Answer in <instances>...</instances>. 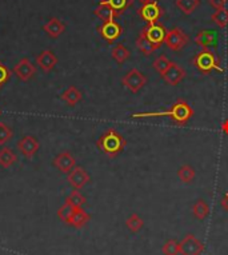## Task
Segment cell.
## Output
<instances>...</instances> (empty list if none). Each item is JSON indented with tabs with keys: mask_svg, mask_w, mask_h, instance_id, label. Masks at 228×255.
<instances>
[{
	"mask_svg": "<svg viewBox=\"0 0 228 255\" xmlns=\"http://www.w3.org/2000/svg\"><path fill=\"white\" fill-rule=\"evenodd\" d=\"M194 115V110L186 101L178 99L174 105L171 106L168 111H162V113H137L133 114V119H143V118H158V117H168L175 125L186 126L188 121Z\"/></svg>",
	"mask_w": 228,
	"mask_h": 255,
	"instance_id": "6da1fadb",
	"label": "cell"
},
{
	"mask_svg": "<svg viewBox=\"0 0 228 255\" xmlns=\"http://www.w3.org/2000/svg\"><path fill=\"white\" fill-rule=\"evenodd\" d=\"M96 146L103 154H106L110 158H115L124 150L125 146H127V140L116 130L110 128L98 139Z\"/></svg>",
	"mask_w": 228,
	"mask_h": 255,
	"instance_id": "7a4b0ae2",
	"label": "cell"
},
{
	"mask_svg": "<svg viewBox=\"0 0 228 255\" xmlns=\"http://www.w3.org/2000/svg\"><path fill=\"white\" fill-rule=\"evenodd\" d=\"M192 63L202 74L208 75L212 71L223 72V68L220 66V58L210 48H203L198 52L192 59Z\"/></svg>",
	"mask_w": 228,
	"mask_h": 255,
	"instance_id": "3957f363",
	"label": "cell"
},
{
	"mask_svg": "<svg viewBox=\"0 0 228 255\" xmlns=\"http://www.w3.org/2000/svg\"><path fill=\"white\" fill-rule=\"evenodd\" d=\"M190 43V36L179 27L171 28L167 31L164 44L172 51H182Z\"/></svg>",
	"mask_w": 228,
	"mask_h": 255,
	"instance_id": "277c9868",
	"label": "cell"
},
{
	"mask_svg": "<svg viewBox=\"0 0 228 255\" xmlns=\"http://www.w3.org/2000/svg\"><path fill=\"white\" fill-rule=\"evenodd\" d=\"M140 34L144 38L148 39L149 42L155 44L158 48H160L163 43H164V39H166L167 29L162 23H151V24H147L144 28L141 29Z\"/></svg>",
	"mask_w": 228,
	"mask_h": 255,
	"instance_id": "5b68a950",
	"label": "cell"
},
{
	"mask_svg": "<svg viewBox=\"0 0 228 255\" xmlns=\"http://www.w3.org/2000/svg\"><path fill=\"white\" fill-rule=\"evenodd\" d=\"M121 84L125 88H128L132 94H137L147 84V76L137 68H132L121 78Z\"/></svg>",
	"mask_w": 228,
	"mask_h": 255,
	"instance_id": "8992f818",
	"label": "cell"
},
{
	"mask_svg": "<svg viewBox=\"0 0 228 255\" xmlns=\"http://www.w3.org/2000/svg\"><path fill=\"white\" fill-rule=\"evenodd\" d=\"M137 15L143 19L144 21H147V24H151V23H159L160 17L164 15V11L160 7L156 0L151 1L148 4H143L141 7L137 8Z\"/></svg>",
	"mask_w": 228,
	"mask_h": 255,
	"instance_id": "52a82bcc",
	"label": "cell"
},
{
	"mask_svg": "<svg viewBox=\"0 0 228 255\" xmlns=\"http://www.w3.org/2000/svg\"><path fill=\"white\" fill-rule=\"evenodd\" d=\"M180 255H200L204 251V245L194 234H187L179 242Z\"/></svg>",
	"mask_w": 228,
	"mask_h": 255,
	"instance_id": "ba28073f",
	"label": "cell"
},
{
	"mask_svg": "<svg viewBox=\"0 0 228 255\" xmlns=\"http://www.w3.org/2000/svg\"><path fill=\"white\" fill-rule=\"evenodd\" d=\"M98 32L108 43L116 42L123 35V27L117 21H103V24L98 27Z\"/></svg>",
	"mask_w": 228,
	"mask_h": 255,
	"instance_id": "9c48e42d",
	"label": "cell"
},
{
	"mask_svg": "<svg viewBox=\"0 0 228 255\" xmlns=\"http://www.w3.org/2000/svg\"><path fill=\"white\" fill-rule=\"evenodd\" d=\"M90 180H91V176L88 174L83 167H80V166H75L70 172H68V175H67V182L70 183V186L74 190H80V188H83L86 184L90 183Z\"/></svg>",
	"mask_w": 228,
	"mask_h": 255,
	"instance_id": "30bf717a",
	"label": "cell"
},
{
	"mask_svg": "<svg viewBox=\"0 0 228 255\" xmlns=\"http://www.w3.org/2000/svg\"><path fill=\"white\" fill-rule=\"evenodd\" d=\"M12 72L16 75L17 79L21 80V82H28L36 74V67H35V64H32V62L28 58H23L15 64Z\"/></svg>",
	"mask_w": 228,
	"mask_h": 255,
	"instance_id": "8fae6325",
	"label": "cell"
},
{
	"mask_svg": "<svg viewBox=\"0 0 228 255\" xmlns=\"http://www.w3.org/2000/svg\"><path fill=\"white\" fill-rule=\"evenodd\" d=\"M17 150L20 151L21 154L24 155L27 159H31L32 156H35L37 151H39V140H37L35 136H31V135H25L23 138L16 143Z\"/></svg>",
	"mask_w": 228,
	"mask_h": 255,
	"instance_id": "7c38bea8",
	"label": "cell"
},
{
	"mask_svg": "<svg viewBox=\"0 0 228 255\" xmlns=\"http://www.w3.org/2000/svg\"><path fill=\"white\" fill-rule=\"evenodd\" d=\"M52 164L63 174H68L76 166V160H75V156L71 154L70 151H63V152L55 156L54 160H52Z\"/></svg>",
	"mask_w": 228,
	"mask_h": 255,
	"instance_id": "4fadbf2b",
	"label": "cell"
},
{
	"mask_svg": "<svg viewBox=\"0 0 228 255\" xmlns=\"http://www.w3.org/2000/svg\"><path fill=\"white\" fill-rule=\"evenodd\" d=\"M58 56L52 52L51 50H44L36 56V64L43 72H51L58 64Z\"/></svg>",
	"mask_w": 228,
	"mask_h": 255,
	"instance_id": "5bb4252c",
	"label": "cell"
},
{
	"mask_svg": "<svg viewBox=\"0 0 228 255\" xmlns=\"http://www.w3.org/2000/svg\"><path fill=\"white\" fill-rule=\"evenodd\" d=\"M218 40H219V35L214 29H202L195 36V43L202 48L218 47Z\"/></svg>",
	"mask_w": 228,
	"mask_h": 255,
	"instance_id": "9a60e30c",
	"label": "cell"
},
{
	"mask_svg": "<svg viewBox=\"0 0 228 255\" xmlns=\"http://www.w3.org/2000/svg\"><path fill=\"white\" fill-rule=\"evenodd\" d=\"M163 79L166 80L170 86H178L184 78H186V70L180 67L178 63H171L170 68L167 70L166 74L162 76Z\"/></svg>",
	"mask_w": 228,
	"mask_h": 255,
	"instance_id": "2e32d148",
	"label": "cell"
},
{
	"mask_svg": "<svg viewBox=\"0 0 228 255\" xmlns=\"http://www.w3.org/2000/svg\"><path fill=\"white\" fill-rule=\"evenodd\" d=\"M43 29H44V32H47V35H48L50 38L58 39L60 35L64 34V31H66V24H64L60 19H58V17H51L50 20L43 25Z\"/></svg>",
	"mask_w": 228,
	"mask_h": 255,
	"instance_id": "e0dca14e",
	"label": "cell"
},
{
	"mask_svg": "<svg viewBox=\"0 0 228 255\" xmlns=\"http://www.w3.org/2000/svg\"><path fill=\"white\" fill-rule=\"evenodd\" d=\"M91 221V215L83 209V207H75L74 215L71 218L70 226L75 229H82L87 225L88 222Z\"/></svg>",
	"mask_w": 228,
	"mask_h": 255,
	"instance_id": "ac0fdd59",
	"label": "cell"
},
{
	"mask_svg": "<svg viewBox=\"0 0 228 255\" xmlns=\"http://www.w3.org/2000/svg\"><path fill=\"white\" fill-rule=\"evenodd\" d=\"M60 99L68 106H71V107H75V106L78 105V103L83 99V94L80 92L79 88H76L75 86H70V87L67 88L66 91L60 95Z\"/></svg>",
	"mask_w": 228,
	"mask_h": 255,
	"instance_id": "d6986e66",
	"label": "cell"
},
{
	"mask_svg": "<svg viewBox=\"0 0 228 255\" xmlns=\"http://www.w3.org/2000/svg\"><path fill=\"white\" fill-rule=\"evenodd\" d=\"M100 3L108 4L117 16H120L133 4V0H100Z\"/></svg>",
	"mask_w": 228,
	"mask_h": 255,
	"instance_id": "ffe728a7",
	"label": "cell"
},
{
	"mask_svg": "<svg viewBox=\"0 0 228 255\" xmlns=\"http://www.w3.org/2000/svg\"><path fill=\"white\" fill-rule=\"evenodd\" d=\"M17 162V155L9 147H3L0 150V167L9 168Z\"/></svg>",
	"mask_w": 228,
	"mask_h": 255,
	"instance_id": "44dd1931",
	"label": "cell"
},
{
	"mask_svg": "<svg viewBox=\"0 0 228 255\" xmlns=\"http://www.w3.org/2000/svg\"><path fill=\"white\" fill-rule=\"evenodd\" d=\"M94 13H95L96 16L99 17L100 20H103V21L115 20V17H117L115 11H114L110 5L104 4V3H99V5L96 7Z\"/></svg>",
	"mask_w": 228,
	"mask_h": 255,
	"instance_id": "7402d4cb",
	"label": "cell"
},
{
	"mask_svg": "<svg viewBox=\"0 0 228 255\" xmlns=\"http://www.w3.org/2000/svg\"><path fill=\"white\" fill-rule=\"evenodd\" d=\"M192 214H194V217L196 219L204 221L210 215V206H208V203L204 199H198L194 207H192Z\"/></svg>",
	"mask_w": 228,
	"mask_h": 255,
	"instance_id": "603a6c76",
	"label": "cell"
},
{
	"mask_svg": "<svg viewBox=\"0 0 228 255\" xmlns=\"http://www.w3.org/2000/svg\"><path fill=\"white\" fill-rule=\"evenodd\" d=\"M136 47L137 50L140 51L141 54H144L145 56H149V55L154 54L155 51L158 50V47L155 46V44H152L148 39L144 38L141 34H139V36H137L136 39Z\"/></svg>",
	"mask_w": 228,
	"mask_h": 255,
	"instance_id": "cb8c5ba5",
	"label": "cell"
},
{
	"mask_svg": "<svg viewBox=\"0 0 228 255\" xmlns=\"http://www.w3.org/2000/svg\"><path fill=\"white\" fill-rule=\"evenodd\" d=\"M111 55L112 59H114L115 62L119 63V64H123L125 60H128L131 52H129V50L124 46V44H121L120 43V44H116V46L112 48Z\"/></svg>",
	"mask_w": 228,
	"mask_h": 255,
	"instance_id": "d4e9b609",
	"label": "cell"
},
{
	"mask_svg": "<svg viewBox=\"0 0 228 255\" xmlns=\"http://www.w3.org/2000/svg\"><path fill=\"white\" fill-rule=\"evenodd\" d=\"M175 4L184 15H191L200 5V0H176Z\"/></svg>",
	"mask_w": 228,
	"mask_h": 255,
	"instance_id": "484cf974",
	"label": "cell"
},
{
	"mask_svg": "<svg viewBox=\"0 0 228 255\" xmlns=\"http://www.w3.org/2000/svg\"><path fill=\"white\" fill-rule=\"evenodd\" d=\"M211 20L215 23L219 28H226L228 25V9H218L211 15Z\"/></svg>",
	"mask_w": 228,
	"mask_h": 255,
	"instance_id": "4316f807",
	"label": "cell"
},
{
	"mask_svg": "<svg viewBox=\"0 0 228 255\" xmlns=\"http://www.w3.org/2000/svg\"><path fill=\"white\" fill-rule=\"evenodd\" d=\"M125 226H127V229H128L131 233H139V231L143 229V226H144V221H143L137 214H132L131 217L127 218Z\"/></svg>",
	"mask_w": 228,
	"mask_h": 255,
	"instance_id": "83f0119b",
	"label": "cell"
},
{
	"mask_svg": "<svg viewBox=\"0 0 228 255\" xmlns=\"http://www.w3.org/2000/svg\"><path fill=\"white\" fill-rule=\"evenodd\" d=\"M178 176L183 183H191L195 179V170L190 164H184L178 170Z\"/></svg>",
	"mask_w": 228,
	"mask_h": 255,
	"instance_id": "f1b7e54d",
	"label": "cell"
},
{
	"mask_svg": "<svg viewBox=\"0 0 228 255\" xmlns=\"http://www.w3.org/2000/svg\"><path fill=\"white\" fill-rule=\"evenodd\" d=\"M74 211H75L74 206L70 205V203H67V202H64L62 207L58 210L59 219H60L62 222H64L66 225H68V226H70L71 218H72V215H74Z\"/></svg>",
	"mask_w": 228,
	"mask_h": 255,
	"instance_id": "f546056e",
	"label": "cell"
},
{
	"mask_svg": "<svg viewBox=\"0 0 228 255\" xmlns=\"http://www.w3.org/2000/svg\"><path fill=\"white\" fill-rule=\"evenodd\" d=\"M64 202L70 203V205H72L74 207H83V206L86 205L87 199H86V197H84L83 194L79 193V190H72Z\"/></svg>",
	"mask_w": 228,
	"mask_h": 255,
	"instance_id": "4dcf8cb0",
	"label": "cell"
},
{
	"mask_svg": "<svg viewBox=\"0 0 228 255\" xmlns=\"http://www.w3.org/2000/svg\"><path fill=\"white\" fill-rule=\"evenodd\" d=\"M171 60L167 56H164V55H160L159 58L155 59L154 64H152V68H154L155 71H158L159 74H160V76H163L164 74H166V71L170 68L171 66Z\"/></svg>",
	"mask_w": 228,
	"mask_h": 255,
	"instance_id": "1f68e13d",
	"label": "cell"
},
{
	"mask_svg": "<svg viewBox=\"0 0 228 255\" xmlns=\"http://www.w3.org/2000/svg\"><path fill=\"white\" fill-rule=\"evenodd\" d=\"M13 136L12 128L4 122H0V146H4Z\"/></svg>",
	"mask_w": 228,
	"mask_h": 255,
	"instance_id": "d6a6232c",
	"label": "cell"
},
{
	"mask_svg": "<svg viewBox=\"0 0 228 255\" xmlns=\"http://www.w3.org/2000/svg\"><path fill=\"white\" fill-rule=\"evenodd\" d=\"M163 254L164 255H179L180 251H179V242L175 241V239H170L164 243V246L162 249Z\"/></svg>",
	"mask_w": 228,
	"mask_h": 255,
	"instance_id": "836d02e7",
	"label": "cell"
},
{
	"mask_svg": "<svg viewBox=\"0 0 228 255\" xmlns=\"http://www.w3.org/2000/svg\"><path fill=\"white\" fill-rule=\"evenodd\" d=\"M11 75H12V71L5 64H3V62H0V88L11 79Z\"/></svg>",
	"mask_w": 228,
	"mask_h": 255,
	"instance_id": "e575fe53",
	"label": "cell"
},
{
	"mask_svg": "<svg viewBox=\"0 0 228 255\" xmlns=\"http://www.w3.org/2000/svg\"><path fill=\"white\" fill-rule=\"evenodd\" d=\"M210 4L214 7V8L218 11V9L226 8V4H227V0H210Z\"/></svg>",
	"mask_w": 228,
	"mask_h": 255,
	"instance_id": "d590c367",
	"label": "cell"
},
{
	"mask_svg": "<svg viewBox=\"0 0 228 255\" xmlns=\"http://www.w3.org/2000/svg\"><path fill=\"white\" fill-rule=\"evenodd\" d=\"M222 206H223V209L226 210V211H228V191L224 194L223 199H222Z\"/></svg>",
	"mask_w": 228,
	"mask_h": 255,
	"instance_id": "8d00e7d4",
	"label": "cell"
},
{
	"mask_svg": "<svg viewBox=\"0 0 228 255\" xmlns=\"http://www.w3.org/2000/svg\"><path fill=\"white\" fill-rule=\"evenodd\" d=\"M222 131H223V134L228 135V119H226V121L222 123Z\"/></svg>",
	"mask_w": 228,
	"mask_h": 255,
	"instance_id": "74e56055",
	"label": "cell"
},
{
	"mask_svg": "<svg viewBox=\"0 0 228 255\" xmlns=\"http://www.w3.org/2000/svg\"><path fill=\"white\" fill-rule=\"evenodd\" d=\"M139 3H140L141 5L143 4H148V3H151V1H154V0H137Z\"/></svg>",
	"mask_w": 228,
	"mask_h": 255,
	"instance_id": "f35d334b",
	"label": "cell"
},
{
	"mask_svg": "<svg viewBox=\"0 0 228 255\" xmlns=\"http://www.w3.org/2000/svg\"><path fill=\"white\" fill-rule=\"evenodd\" d=\"M0 115H1V111H0Z\"/></svg>",
	"mask_w": 228,
	"mask_h": 255,
	"instance_id": "ab89813d",
	"label": "cell"
}]
</instances>
